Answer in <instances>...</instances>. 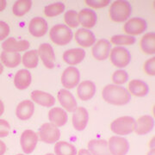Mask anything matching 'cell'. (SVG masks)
I'll return each mask as SVG.
<instances>
[{"label":"cell","instance_id":"cell-1","mask_svg":"<svg viewBox=\"0 0 155 155\" xmlns=\"http://www.w3.org/2000/svg\"><path fill=\"white\" fill-rule=\"evenodd\" d=\"M102 97L109 104L122 106L129 103L131 95L122 86L116 84H107L102 91Z\"/></svg>","mask_w":155,"mask_h":155},{"label":"cell","instance_id":"cell-2","mask_svg":"<svg viewBox=\"0 0 155 155\" xmlns=\"http://www.w3.org/2000/svg\"><path fill=\"white\" fill-rule=\"evenodd\" d=\"M131 5L127 1L116 0L110 5L109 17L114 22H123L127 21L131 15Z\"/></svg>","mask_w":155,"mask_h":155},{"label":"cell","instance_id":"cell-3","mask_svg":"<svg viewBox=\"0 0 155 155\" xmlns=\"http://www.w3.org/2000/svg\"><path fill=\"white\" fill-rule=\"evenodd\" d=\"M72 35L71 28L65 24H56L49 31V37L52 42L58 46H65L72 41Z\"/></svg>","mask_w":155,"mask_h":155},{"label":"cell","instance_id":"cell-4","mask_svg":"<svg viewBox=\"0 0 155 155\" xmlns=\"http://www.w3.org/2000/svg\"><path fill=\"white\" fill-rule=\"evenodd\" d=\"M135 128V120L128 116L116 118L110 123L111 131L118 135H127L133 133Z\"/></svg>","mask_w":155,"mask_h":155},{"label":"cell","instance_id":"cell-5","mask_svg":"<svg viewBox=\"0 0 155 155\" xmlns=\"http://www.w3.org/2000/svg\"><path fill=\"white\" fill-rule=\"evenodd\" d=\"M110 60L113 66L122 69L130 63L131 54L129 51L123 47H115L110 50Z\"/></svg>","mask_w":155,"mask_h":155},{"label":"cell","instance_id":"cell-6","mask_svg":"<svg viewBox=\"0 0 155 155\" xmlns=\"http://www.w3.org/2000/svg\"><path fill=\"white\" fill-rule=\"evenodd\" d=\"M39 138L40 140L47 143L53 144L59 140L61 137V131L59 127H55L50 122L43 123L39 129Z\"/></svg>","mask_w":155,"mask_h":155},{"label":"cell","instance_id":"cell-7","mask_svg":"<svg viewBox=\"0 0 155 155\" xmlns=\"http://www.w3.org/2000/svg\"><path fill=\"white\" fill-rule=\"evenodd\" d=\"M80 80V73L75 67H67L61 74V84L67 90L73 89L78 86Z\"/></svg>","mask_w":155,"mask_h":155},{"label":"cell","instance_id":"cell-8","mask_svg":"<svg viewBox=\"0 0 155 155\" xmlns=\"http://www.w3.org/2000/svg\"><path fill=\"white\" fill-rule=\"evenodd\" d=\"M147 29V22L140 17H133L127 20L123 25V31L127 35L134 36L142 34Z\"/></svg>","mask_w":155,"mask_h":155},{"label":"cell","instance_id":"cell-9","mask_svg":"<svg viewBox=\"0 0 155 155\" xmlns=\"http://www.w3.org/2000/svg\"><path fill=\"white\" fill-rule=\"evenodd\" d=\"M38 134L31 129L24 130L20 137V145L24 153L29 154L33 152L37 142H38Z\"/></svg>","mask_w":155,"mask_h":155},{"label":"cell","instance_id":"cell-10","mask_svg":"<svg viewBox=\"0 0 155 155\" xmlns=\"http://www.w3.org/2000/svg\"><path fill=\"white\" fill-rule=\"evenodd\" d=\"M111 155H126L129 150V143L122 136H111L108 141Z\"/></svg>","mask_w":155,"mask_h":155},{"label":"cell","instance_id":"cell-11","mask_svg":"<svg viewBox=\"0 0 155 155\" xmlns=\"http://www.w3.org/2000/svg\"><path fill=\"white\" fill-rule=\"evenodd\" d=\"M111 50V43L106 39H100L92 46L91 54L97 61H105L109 58Z\"/></svg>","mask_w":155,"mask_h":155},{"label":"cell","instance_id":"cell-12","mask_svg":"<svg viewBox=\"0 0 155 155\" xmlns=\"http://www.w3.org/2000/svg\"><path fill=\"white\" fill-rule=\"evenodd\" d=\"M38 55L43 65L48 69H52L55 66V54L53 47L48 43H42L39 46Z\"/></svg>","mask_w":155,"mask_h":155},{"label":"cell","instance_id":"cell-13","mask_svg":"<svg viewBox=\"0 0 155 155\" xmlns=\"http://www.w3.org/2000/svg\"><path fill=\"white\" fill-rule=\"evenodd\" d=\"M57 99L61 104L62 109L67 112H73L77 108V101L71 91L67 89H61L57 94Z\"/></svg>","mask_w":155,"mask_h":155},{"label":"cell","instance_id":"cell-14","mask_svg":"<svg viewBox=\"0 0 155 155\" xmlns=\"http://www.w3.org/2000/svg\"><path fill=\"white\" fill-rule=\"evenodd\" d=\"M89 121V113L84 107H77L72 112V122L73 127L78 131H83Z\"/></svg>","mask_w":155,"mask_h":155},{"label":"cell","instance_id":"cell-15","mask_svg":"<svg viewBox=\"0 0 155 155\" xmlns=\"http://www.w3.org/2000/svg\"><path fill=\"white\" fill-rule=\"evenodd\" d=\"M28 31L35 38L42 37L48 31V23L42 17H34L28 24Z\"/></svg>","mask_w":155,"mask_h":155},{"label":"cell","instance_id":"cell-16","mask_svg":"<svg viewBox=\"0 0 155 155\" xmlns=\"http://www.w3.org/2000/svg\"><path fill=\"white\" fill-rule=\"evenodd\" d=\"M29 42L26 40H21L17 41L15 38L6 39L5 41L2 43V48L3 51L7 52H14V53H19L24 52L29 48Z\"/></svg>","mask_w":155,"mask_h":155},{"label":"cell","instance_id":"cell-17","mask_svg":"<svg viewBox=\"0 0 155 155\" xmlns=\"http://www.w3.org/2000/svg\"><path fill=\"white\" fill-rule=\"evenodd\" d=\"M74 39L78 44L82 48H89L95 44L96 36L91 30L79 28L74 34Z\"/></svg>","mask_w":155,"mask_h":155},{"label":"cell","instance_id":"cell-18","mask_svg":"<svg viewBox=\"0 0 155 155\" xmlns=\"http://www.w3.org/2000/svg\"><path fill=\"white\" fill-rule=\"evenodd\" d=\"M30 97L33 100V102L36 103L37 104L43 107H53L55 104L56 100L53 95L48 92H45L42 91L35 90L30 93Z\"/></svg>","mask_w":155,"mask_h":155},{"label":"cell","instance_id":"cell-19","mask_svg":"<svg viewBox=\"0 0 155 155\" xmlns=\"http://www.w3.org/2000/svg\"><path fill=\"white\" fill-rule=\"evenodd\" d=\"M96 93V85L90 80H84L78 84L77 94L79 99L82 101L91 100Z\"/></svg>","mask_w":155,"mask_h":155},{"label":"cell","instance_id":"cell-20","mask_svg":"<svg viewBox=\"0 0 155 155\" xmlns=\"http://www.w3.org/2000/svg\"><path fill=\"white\" fill-rule=\"evenodd\" d=\"M153 127V118L148 115H144L139 117L135 121L134 133L138 135H145L151 132Z\"/></svg>","mask_w":155,"mask_h":155},{"label":"cell","instance_id":"cell-21","mask_svg":"<svg viewBox=\"0 0 155 155\" xmlns=\"http://www.w3.org/2000/svg\"><path fill=\"white\" fill-rule=\"evenodd\" d=\"M127 91L130 95L137 97H146L149 92V87L144 81L140 79H132L127 84Z\"/></svg>","mask_w":155,"mask_h":155},{"label":"cell","instance_id":"cell-22","mask_svg":"<svg viewBox=\"0 0 155 155\" xmlns=\"http://www.w3.org/2000/svg\"><path fill=\"white\" fill-rule=\"evenodd\" d=\"M35 111V105L31 100H22L17 106L16 116L22 121L30 119Z\"/></svg>","mask_w":155,"mask_h":155},{"label":"cell","instance_id":"cell-23","mask_svg":"<svg viewBox=\"0 0 155 155\" xmlns=\"http://www.w3.org/2000/svg\"><path fill=\"white\" fill-rule=\"evenodd\" d=\"M48 119L50 123H52L55 127H62L67 123L68 120L67 112L62 108L54 107L48 112Z\"/></svg>","mask_w":155,"mask_h":155},{"label":"cell","instance_id":"cell-24","mask_svg":"<svg viewBox=\"0 0 155 155\" xmlns=\"http://www.w3.org/2000/svg\"><path fill=\"white\" fill-rule=\"evenodd\" d=\"M78 22L81 24L84 28L90 29L93 28L97 23V14L93 10L91 9H83L78 13Z\"/></svg>","mask_w":155,"mask_h":155},{"label":"cell","instance_id":"cell-25","mask_svg":"<svg viewBox=\"0 0 155 155\" xmlns=\"http://www.w3.org/2000/svg\"><path fill=\"white\" fill-rule=\"evenodd\" d=\"M85 57V51L82 48H72L63 54V60L69 66H76L81 63Z\"/></svg>","mask_w":155,"mask_h":155},{"label":"cell","instance_id":"cell-26","mask_svg":"<svg viewBox=\"0 0 155 155\" xmlns=\"http://www.w3.org/2000/svg\"><path fill=\"white\" fill-rule=\"evenodd\" d=\"M87 148L92 155H111L108 141L105 140H91L88 142Z\"/></svg>","mask_w":155,"mask_h":155},{"label":"cell","instance_id":"cell-27","mask_svg":"<svg viewBox=\"0 0 155 155\" xmlns=\"http://www.w3.org/2000/svg\"><path fill=\"white\" fill-rule=\"evenodd\" d=\"M140 48L141 52L147 54H155V34L154 32H148L145 34L140 41Z\"/></svg>","mask_w":155,"mask_h":155},{"label":"cell","instance_id":"cell-28","mask_svg":"<svg viewBox=\"0 0 155 155\" xmlns=\"http://www.w3.org/2000/svg\"><path fill=\"white\" fill-rule=\"evenodd\" d=\"M32 81L31 73L26 69H21L15 74L14 84L18 90H25L30 85Z\"/></svg>","mask_w":155,"mask_h":155},{"label":"cell","instance_id":"cell-29","mask_svg":"<svg viewBox=\"0 0 155 155\" xmlns=\"http://www.w3.org/2000/svg\"><path fill=\"white\" fill-rule=\"evenodd\" d=\"M0 61L3 66L9 68H15L22 62V56L19 53L3 51L0 55Z\"/></svg>","mask_w":155,"mask_h":155},{"label":"cell","instance_id":"cell-30","mask_svg":"<svg viewBox=\"0 0 155 155\" xmlns=\"http://www.w3.org/2000/svg\"><path fill=\"white\" fill-rule=\"evenodd\" d=\"M23 66L28 69H33L38 66L39 55L37 50H28L23 54L22 57Z\"/></svg>","mask_w":155,"mask_h":155},{"label":"cell","instance_id":"cell-31","mask_svg":"<svg viewBox=\"0 0 155 155\" xmlns=\"http://www.w3.org/2000/svg\"><path fill=\"white\" fill-rule=\"evenodd\" d=\"M31 7H32V1L18 0L12 6V12L16 17H23L30 11Z\"/></svg>","mask_w":155,"mask_h":155},{"label":"cell","instance_id":"cell-32","mask_svg":"<svg viewBox=\"0 0 155 155\" xmlns=\"http://www.w3.org/2000/svg\"><path fill=\"white\" fill-rule=\"evenodd\" d=\"M54 153L55 155H76V147L67 141H57L54 145Z\"/></svg>","mask_w":155,"mask_h":155},{"label":"cell","instance_id":"cell-33","mask_svg":"<svg viewBox=\"0 0 155 155\" xmlns=\"http://www.w3.org/2000/svg\"><path fill=\"white\" fill-rule=\"evenodd\" d=\"M135 38L134 36L127 35H113L110 38L111 44L116 45V47L122 46H131L135 43Z\"/></svg>","mask_w":155,"mask_h":155},{"label":"cell","instance_id":"cell-34","mask_svg":"<svg viewBox=\"0 0 155 155\" xmlns=\"http://www.w3.org/2000/svg\"><path fill=\"white\" fill-rule=\"evenodd\" d=\"M65 11V5L61 2L50 4L44 8V15L47 17H54L61 15Z\"/></svg>","mask_w":155,"mask_h":155},{"label":"cell","instance_id":"cell-35","mask_svg":"<svg viewBox=\"0 0 155 155\" xmlns=\"http://www.w3.org/2000/svg\"><path fill=\"white\" fill-rule=\"evenodd\" d=\"M64 21L69 28H77L79 25L77 11H73V10H69V11H66V13L64 15Z\"/></svg>","mask_w":155,"mask_h":155},{"label":"cell","instance_id":"cell-36","mask_svg":"<svg viewBox=\"0 0 155 155\" xmlns=\"http://www.w3.org/2000/svg\"><path fill=\"white\" fill-rule=\"evenodd\" d=\"M128 79V74L125 70H117L116 72H114V73L111 76V80L113 82V84L116 85H121L125 84Z\"/></svg>","mask_w":155,"mask_h":155},{"label":"cell","instance_id":"cell-37","mask_svg":"<svg viewBox=\"0 0 155 155\" xmlns=\"http://www.w3.org/2000/svg\"><path fill=\"white\" fill-rule=\"evenodd\" d=\"M143 70L145 73L148 76L155 75V57H152L145 61L143 65Z\"/></svg>","mask_w":155,"mask_h":155},{"label":"cell","instance_id":"cell-38","mask_svg":"<svg viewBox=\"0 0 155 155\" xmlns=\"http://www.w3.org/2000/svg\"><path fill=\"white\" fill-rule=\"evenodd\" d=\"M85 5L93 9H101L104 8L110 4V0H85Z\"/></svg>","mask_w":155,"mask_h":155},{"label":"cell","instance_id":"cell-39","mask_svg":"<svg viewBox=\"0 0 155 155\" xmlns=\"http://www.w3.org/2000/svg\"><path fill=\"white\" fill-rule=\"evenodd\" d=\"M11 130V126L9 122L5 119H0V138L8 136Z\"/></svg>","mask_w":155,"mask_h":155},{"label":"cell","instance_id":"cell-40","mask_svg":"<svg viewBox=\"0 0 155 155\" xmlns=\"http://www.w3.org/2000/svg\"><path fill=\"white\" fill-rule=\"evenodd\" d=\"M10 34V27L5 22L0 21V41H4Z\"/></svg>","mask_w":155,"mask_h":155},{"label":"cell","instance_id":"cell-41","mask_svg":"<svg viewBox=\"0 0 155 155\" xmlns=\"http://www.w3.org/2000/svg\"><path fill=\"white\" fill-rule=\"evenodd\" d=\"M6 149H7V147H6L5 143L3 140H0V155L5 154Z\"/></svg>","mask_w":155,"mask_h":155},{"label":"cell","instance_id":"cell-42","mask_svg":"<svg viewBox=\"0 0 155 155\" xmlns=\"http://www.w3.org/2000/svg\"><path fill=\"white\" fill-rule=\"evenodd\" d=\"M76 155H92V154H91V153L87 149H84V148H82V149L78 150V152L77 154Z\"/></svg>","mask_w":155,"mask_h":155},{"label":"cell","instance_id":"cell-43","mask_svg":"<svg viewBox=\"0 0 155 155\" xmlns=\"http://www.w3.org/2000/svg\"><path fill=\"white\" fill-rule=\"evenodd\" d=\"M6 5H7V3H6L5 0H0V12L5 9Z\"/></svg>","mask_w":155,"mask_h":155},{"label":"cell","instance_id":"cell-44","mask_svg":"<svg viewBox=\"0 0 155 155\" xmlns=\"http://www.w3.org/2000/svg\"><path fill=\"white\" fill-rule=\"evenodd\" d=\"M5 113V104L3 103V101L0 99V116H2Z\"/></svg>","mask_w":155,"mask_h":155},{"label":"cell","instance_id":"cell-45","mask_svg":"<svg viewBox=\"0 0 155 155\" xmlns=\"http://www.w3.org/2000/svg\"><path fill=\"white\" fill-rule=\"evenodd\" d=\"M147 155H155V150L150 149L149 151H148V153H147Z\"/></svg>","mask_w":155,"mask_h":155},{"label":"cell","instance_id":"cell-46","mask_svg":"<svg viewBox=\"0 0 155 155\" xmlns=\"http://www.w3.org/2000/svg\"><path fill=\"white\" fill-rule=\"evenodd\" d=\"M4 72V66H3V64L1 63V61H0V75L2 74V72Z\"/></svg>","mask_w":155,"mask_h":155},{"label":"cell","instance_id":"cell-47","mask_svg":"<svg viewBox=\"0 0 155 155\" xmlns=\"http://www.w3.org/2000/svg\"><path fill=\"white\" fill-rule=\"evenodd\" d=\"M46 155H55V154H54V153H47Z\"/></svg>","mask_w":155,"mask_h":155},{"label":"cell","instance_id":"cell-48","mask_svg":"<svg viewBox=\"0 0 155 155\" xmlns=\"http://www.w3.org/2000/svg\"><path fill=\"white\" fill-rule=\"evenodd\" d=\"M17 155H25V154H22V153H19V154H17Z\"/></svg>","mask_w":155,"mask_h":155}]
</instances>
